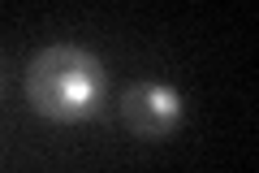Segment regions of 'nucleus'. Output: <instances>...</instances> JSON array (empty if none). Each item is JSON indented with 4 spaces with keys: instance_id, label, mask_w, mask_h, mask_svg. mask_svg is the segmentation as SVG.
<instances>
[{
    "instance_id": "3",
    "label": "nucleus",
    "mask_w": 259,
    "mask_h": 173,
    "mask_svg": "<svg viewBox=\"0 0 259 173\" xmlns=\"http://www.w3.org/2000/svg\"><path fill=\"white\" fill-rule=\"evenodd\" d=\"M0 78H5V74H0Z\"/></svg>"
},
{
    "instance_id": "1",
    "label": "nucleus",
    "mask_w": 259,
    "mask_h": 173,
    "mask_svg": "<svg viewBox=\"0 0 259 173\" xmlns=\"http://www.w3.org/2000/svg\"><path fill=\"white\" fill-rule=\"evenodd\" d=\"M108 70L78 44H52L26 65V100L48 121H82L100 109Z\"/></svg>"
},
{
    "instance_id": "2",
    "label": "nucleus",
    "mask_w": 259,
    "mask_h": 173,
    "mask_svg": "<svg viewBox=\"0 0 259 173\" xmlns=\"http://www.w3.org/2000/svg\"><path fill=\"white\" fill-rule=\"evenodd\" d=\"M182 109H186L182 95L173 87H164V82H134L121 95V121H125V130L147 139V143L173 134L182 126Z\"/></svg>"
}]
</instances>
